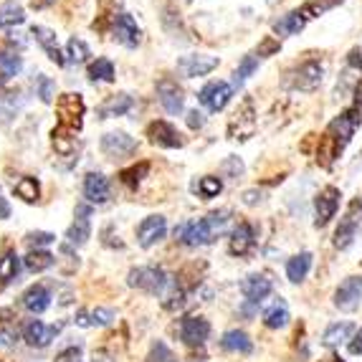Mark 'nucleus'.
<instances>
[{
	"label": "nucleus",
	"instance_id": "nucleus-1",
	"mask_svg": "<svg viewBox=\"0 0 362 362\" xmlns=\"http://www.w3.org/2000/svg\"><path fill=\"white\" fill-rule=\"evenodd\" d=\"M228 211H216L211 216L200 218V221H193V223H182L180 228H175V238L185 246H206L228 228Z\"/></svg>",
	"mask_w": 362,
	"mask_h": 362
},
{
	"label": "nucleus",
	"instance_id": "nucleus-2",
	"mask_svg": "<svg viewBox=\"0 0 362 362\" xmlns=\"http://www.w3.org/2000/svg\"><path fill=\"white\" fill-rule=\"evenodd\" d=\"M362 124V109L360 107H350L344 109L342 115H337L332 119V124L327 127V134L337 142L339 150H344V147L350 145V139L355 137L357 127Z\"/></svg>",
	"mask_w": 362,
	"mask_h": 362
},
{
	"label": "nucleus",
	"instance_id": "nucleus-3",
	"mask_svg": "<svg viewBox=\"0 0 362 362\" xmlns=\"http://www.w3.org/2000/svg\"><path fill=\"white\" fill-rule=\"evenodd\" d=\"M129 286L145 291V294H163L165 286H170L168 274L160 266H137L129 272Z\"/></svg>",
	"mask_w": 362,
	"mask_h": 362
},
{
	"label": "nucleus",
	"instance_id": "nucleus-4",
	"mask_svg": "<svg viewBox=\"0 0 362 362\" xmlns=\"http://www.w3.org/2000/svg\"><path fill=\"white\" fill-rule=\"evenodd\" d=\"M84 99L81 94H61L59 102H56V117H59V124L66 129H78L84 127Z\"/></svg>",
	"mask_w": 362,
	"mask_h": 362
},
{
	"label": "nucleus",
	"instance_id": "nucleus-5",
	"mask_svg": "<svg viewBox=\"0 0 362 362\" xmlns=\"http://www.w3.org/2000/svg\"><path fill=\"white\" fill-rule=\"evenodd\" d=\"M322 76H325L322 64L320 61L309 59V61H304V64H299L294 71H289V76H286L284 84L289 86V89H296V91H314V89H320Z\"/></svg>",
	"mask_w": 362,
	"mask_h": 362
},
{
	"label": "nucleus",
	"instance_id": "nucleus-6",
	"mask_svg": "<svg viewBox=\"0 0 362 362\" xmlns=\"http://www.w3.org/2000/svg\"><path fill=\"white\" fill-rule=\"evenodd\" d=\"M339 198H342V193L334 185H327L320 190V195L314 198V226L317 228H325L334 218V213L339 211Z\"/></svg>",
	"mask_w": 362,
	"mask_h": 362
},
{
	"label": "nucleus",
	"instance_id": "nucleus-7",
	"mask_svg": "<svg viewBox=\"0 0 362 362\" xmlns=\"http://www.w3.org/2000/svg\"><path fill=\"white\" fill-rule=\"evenodd\" d=\"M256 129V112H254V99H243V104L235 109V115L230 117L228 132L233 139H248Z\"/></svg>",
	"mask_w": 362,
	"mask_h": 362
},
{
	"label": "nucleus",
	"instance_id": "nucleus-8",
	"mask_svg": "<svg viewBox=\"0 0 362 362\" xmlns=\"http://www.w3.org/2000/svg\"><path fill=\"white\" fill-rule=\"evenodd\" d=\"M362 304V276L344 279L334 291V307L342 312H355Z\"/></svg>",
	"mask_w": 362,
	"mask_h": 362
},
{
	"label": "nucleus",
	"instance_id": "nucleus-9",
	"mask_svg": "<svg viewBox=\"0 0 362 362\" xmlns=\"http://www.w3.org/2000/svg\"><path fill=\"white\" fill-rule=\"evenodd\" d=\"M230 97H233V89H230V84H226V81H211V84L203 86L198 94L200 104L208 107L211 112L226 109V104L230 102Z\"/></svg>",
	"mask_w": 362,
	"mask_h": 362
},
{
	"label": "nucleus",
	"instance_id": "nucleus-10",
	"mask_svg": "<svg viewBox=\"0 0 362 362\" xmlns=\"http://www.w3.org/2000/svg\"><path fill=\"white\" fill-rule=\"evenodd\" d=\"M147 137H150L152 145L157 147H165V150H175V147H182L185 145V139L180 137V132H177L170 122H152L150 127H147Z\"/></svg>",
	"mask_w": 362,
	"mask_h": 362
},
{
	"label": "nucleus",
	"instance_id": "nucleus-11",
	"mask_svg": "<svg viewBox=\"0 0 362 362\" xmlns=\"http://www.w3.org/2000/svg\"><path fill=\"white\" fill-rule=\"evenodd\" d=\"M208 334H211V322L206 317H185L180 325V339L187 347H200L206 344Z\"/></svg>",
	"mask_w": 362,
	"mask_h": 362
},
{
	"label": "nucleus",
	"instance_id": "nucleus-12",
	"mask_svg": "<svg viewBox=\"0 0 362 362\" xmlns=\"http://www.w3.org/2000/svg\"><path fill=\"white\" fill-rule=\"evenodd\" d=\"M157 99H160V104L165 107L168 115H180L182 104H185L182 89L173 78H160V81H157Z\"/></svg>",
	"mask_w": 362,
	"mask_h": 362
},
{
	"label": "nucleus",
	"instance_id": "nucleus-13",
	"mask_svg": "<svg viewBox=\"0 0 362 362\" xmlns=\"http://www.w3.org/2000/svg\"><path fill=\"white\" fill-rule=\"evenodd\" d=\"M168 233V221L163 216H150L145 218L137 228V243L142 248H152L155 243H160Z\"/></svg>",
	"mask_w": 362,
	"mask_h": 362
},
{
	"label": "nucleus",
	"instance_id": "nucleus-14",
	"mask_svg": "<svg viewBox=\"0 0 362 362\" xmlns=\"http://www.w3.org/2000/svg\"><path fill=\"white\" fill-rule=\"evenodd\" d=\"M218 66L216 56H182L177 61V71L185 78H195V76H206L213 69Z\"/></svg>",
	"mask_w": 362,
	"mask_h": 362
},
{
	"label": "nucleus",
	"instance_id": "nucleus-15",
	"mask_svg": "<svg viewBox=\"0 0 362 362\" xmlns=\"http://www.w3.org/2000/svg\"><path fill=\"white\" fill-rule=\"evenodd\" d=\"M241 291L251 304H261L266 296L274 291V284H272V279L266 276V274H251V276L243 279Z\"/></svg>",
	"mask_w": 362,
	"mask_h": 362
},
{
	"label": "nucleus",
	"instance_id": "nucleus-16",
	"mask_svg": "<svg viewBox=\"0 0 362 362\" xmlns=\"http://www.w3.org/2000/svg\"><path fill=\"white\" fill-rule=\"evenodd\" d=\"M137 150V142L127 132H107L102 137V152L107 157H124Z\"/></svg>",
	"mask_w": 362,
	"mask_h": 362
},
{
	"label": "nucleus",
	"instance_id": "nucleus-17",
	"mask_svg": "<svg viewBox=\"0 0 362 362\" xmlns=\"http://www.w3.org/2000/svg\"><path fill=\"white\" fill-rule=\"evenodd\" d=\"M21 334H23L25 344H30V347H46L59 334V327H49L38 320H30L23 325V332Z\"/></svg>",
	"mask_w": 362,
	"mask_h": 362
},
{
	"label": "nucleus",
	"instance_id": "nucleus-18",
	"mask_svg": "<svg viewBox=\"0 0 362 362\" xmlns=\"http://www.w3.org/2000/svg\"><path fill=\"white\" fill-rule=\"evenodd\" d=\"M115 38L122 43V46H127V49H134L139 43V38H142V33H139L137 23H134V18L129 16V13H119L115 18Z\"/></svg>",
	"mask_w": 362,
	"mask_h": 362
},
{
	"label": "nucleus",
	"instance_id": "nucleus-19",
	"mask_svg": "<svg viewBox=\"0 0 362 362\" xmlns=\"http://www.w3.org/2000/svg\"><path fill=\"white\" fill-rule=\"evenodd\" d=\"M30 33L36 36V41L41 43V49L46 51V56L54 61L56 66H64V64H66V59H64V54H61V49H59V38H56L54 30L46 28V25H33Z\"/></svg>",
	"mask_w": 362,
	"mask_h": 362
},
{
	"label": "nucleus",
	"instance_id": "nucleus-20",
	"mask_svg": "<svg viewBox=\"0 0 362 362\" xmlns=\"http://www.w3.org/2000/svg\"><path fill=\"white\" fill-rule=\"evenodd\" d=\"M256 238H254V228L248 223H238L230 233V241H228V251L233 256H246L251 254V248H254Z\"/></svg>",
	"mask_w": 362,
	"mask_h": 362
},
{
	"label": "nucleus",
	"instance_id": "nucleus-21",
	"mask_svg": "<svg viewBox=\"0 0 362 362\" xmlns=\"http://www.w3.org/2000/svg\"><path fill=\"white\" fill-rule=\"evenodd\" d=\"M91 235V223H89V208L78 206V218L71 223V228L66 230V238L71 246H84Z\"/></svg>",
	"mask_w": 362,
	"mask_h": 362
},
{
	"label": "nucleus",
	"instance_id": "nucleus-22",
	"mask_svg": "<svg viewBox=\"0 0 362 362\" xmlns=\"http://www.w3.org/2000/svg\"><path fill=\"white\" fill-rule=\"evenodd\" d=\"M84 195L89 203H104L109 198V180L102 173H89L84 180Z\"/></svg>",
	"mask_w": 362,
	"mask_h": 362
},
{
	"label": "nucleus",
	"instance_id": "nucleus-23",
	"mask_svg": "<svg viewBox=\"0 0 362 362\" xmlns=\"http://www.w3.org/2000/svg\"><path fill=\"white\" fill-rule=\"evenodd\" d=\"M221 347H223L226 352H233V355H251V352H254V342H251V337H248L246 332H241V329L226 332L223 339H221Z\"/></svg>",
	"mask_w": 362,
	"mask_h": 362
},
{
	"label": "nucleus",
	"instance_id": "nucleus-24",
	"mask_svg": "<svg viewBox=\"0 0 362 362\" xmlns=\"http://www.w3.org/2000/svg\"><path fill=\"white\" fill-rule=\"evenodd\" d=\"M49 304H51V291L43 284L30 286V289L23 294V307L28 309L30 314H43L46 309H49Z\"/></svg>",
	"mask_w": 362,
	"mask_h": 362
},
{
	"label": "nucleus",
	"instance_id": "nucleus-25",
	"mask_svg": "<svg viewBox=\"0 0 362 362\" xmlns=\"http://www.w3.org/2000/svg\"><path fill=\"white\" fill-rule=\"evenodd\" d=\"M115 322V312L107 307H97V309H81L76 312V325L78 327H107Z\"/></svg>",
	"mask_w": 362,
	"mask_h": 362
},
{
	"label": "nucleus",
	"instance_id": "nucleus-26",
	"mask_svg": "<svg viewBox=\"0 0 362 362\" xmlns=\"http://www.w3.org/2000/svg\"><path fill=\"white\" fill-rule=\"evenodd\" d=\"M132 97L129 94H117V97H109L107 102L99 107V119H109V117H122L127 115L129 109H132Z\"/></svg>",
	"mask_w": 362,
	"mask_h": 362
},
{
	"label": "nucleus",
	"instance_id": "nucleus-27",
	"mask_svg": "<svg viewBox=\"0 0 362 362\" xmlns=\"http://www.w3.org/2000/svg\"><path fill=\"white\" fill-rule=\"evenodd\" d=\"M51 145H54V150L59 152L61 157L74 155V152H76V132L59 124V127L51 132Z\"/></svg>",
	"mask_w": 362,
	"mask_h": 362
},
{
	"label": "nucleus",
	"instance_id": "nucleus-28",
	"mask_svg": "<svg viewBox=\"0 0 362 362\" xmlns=\"http://www.w3.org/2000/svg\"><path fill=\"white\" fill-rule=\"evenodd\" d=\"M304 23H307V16L302 11H291L286 13L284 18H279L274 23V30H276L279 36H296L304 28Z\"/></svg>",
	"mask_w": 362,
	"mask_h": 362
},
{
	"label": "nucleus",
	"instance_id": "nucleus-29",
	"mask_svg": "<svg viewBox=\"0 0 362 362\" xmlns=\"http://www.w3.org/2000/svg\"><path fill=\"white\" fill-rule=\"evenodd\" d=\"M309 269H312V254L304 251V254L289 259V264H286V276H289V281H294V284H302L304 279H307Z\"/></svg>",
	"mask_w": 362,
	"mask_h": 362
},
{
	"label": "nucleus",
	"instance_id": "nucleus-30",
	"mask_svg": "<svg viewBox=\"0 0 362 362\" xmlns=\"http://www.w3.org/2000/svg\"><path fill=\"white\" fill-rule=\"evenodd\" d=\"M286 322H289V307H286L284 299L274 302L272 307L264 312V325L269 327V329H281V327H286Z\"/></svg>",
	"mask_w": 362,
	"mask_h": 362
},
{
	"label": "nucleus",
	"instance_id": "nucleus-31",
	"mask_svg": "<svg viewBox=\"0 0 362 362\" xmlns=\"http://www.w3.org/2000/svg\"><path fill=\"white\" fill-rule=\"evenodd\" d=\"M25 21V11L21 3L16 0H8L0 6V28H13V25H21Z\"/></svg>",
	"mask_w": 362,
	"mask_h": 362
},
{
	"label": "nucleus",
	"instance_id": "nucleus-32",
	"mask_svg": "<svg viewBox=\"0 0 362 362\" xmlns=\"http://www.w3.org/2000/svg\"><path fill=\"white\" fill-rule=\"evenodd\" d=\"M357 228H360V223H357V221H352L350 216H344L342 221H339L337 230H334V246H337V248H350L352 241H355V235H357Z\"/></svg>",
	"mask_w": 362,
	"mask_h": 362
},
{
	"label": "nucleus",
	"instance_id": "nucleus-33",
	"mask_svg": "<svg viewBox=\"0 0 362 362\" xmlns=\"http://www.w3.org/2000/svg\"><path fill=\"white\" fill-rule=\"evenodd\" d=\"M339 147H337V142H334L332 137H329V134H322L320 137V147H317V163L322 165V168H329V165L334 163V160H337L339 157Z\"/></svg>",
	"mask_w": 362,
	"mask_h": 362
},
{
	"label": "nucleus",
	"instance_id": "nucleus-34",
	"mask_svg": "<svg viewBox=\"0 0 362 362\" xmlns=\"http://www.w3.org/2000/svg\"><path fill=\"white\" fill-rule=\"evenodd\" d=\"M25 269L33 274L38 272H46V269H51V266L56 264V256L49 254V251H41V248H30V254L25 256Z\"/></svg>",
	"mask_w": 362,
	"mask_h": 362
},
{
	"label": "nucleus",
	"instance_id": "nucleus-35",
	"mask_svg": "<svg viewBox=\"0 0 362 362\" xmlns=\"http://www.w3.org/2000/svg\"><path fill=\"white\" fill-rule=\"evenodd\" d=\"M352 332H355V325H352V322H339V325H329V327H327L325 337H322V342H325L327 347H337V344L344 342V339L350 337Z\"/></svg>",
	"mask_w": 362,
	"mask_h": 362
},
{
	"label": "nucleus",
	"instance_id": "nucleus-36",
	"mask_svg": "<svg viewBox=\"0 0 362 362\" xmlns=\"http://www.w3.org/2000/svg\"><path fill=\"white\" fill-rule=\"evenodd\" d=\"M18 272H21V259L16 256V251H6L3 259H0V281L11 284L13 279H18Z\"/></svg>",
	"mask_w": 362,
	"mask_h": 362
},
{
	"label": "nucleus",
	"instance_id": "nucleus-37",
	"mask_svg": "<svg viewBox=\"0 0 362 362\" xmlns=\"http://www.w3.org/2000/svg\"><path fill=\"white\" fill-rule=\"evenodd\" d=\"M13 193L18 195L21 200H25V203H36L38 195H41V187H38L36 177H21V180L13 185Z\"/></svg>",
	"mask_w": 362,
	"mask_h": 362
},
{
	"label": "nucleus",
	"instance_id": "nucleus-38",
	"mask_svg": "<svg viewBox=\"0 0 362 362\" xmlns=\"http://www.w3.org/2000/svg\"><path fill=\"white\" fill-rule=\"evenodd\" d=\"M21 66H23V61H21L18 54H13V51H0V78H3V81L16 76V74L21 71Z\"/></svg>",
	"mask_w": 362,
	"mask_h": 362
},
{
	"label": "nucleus",
	"instance_id": "nucleus-39",
	"mask_svg": "<svg viewBox=\"0 0 362 362\" xmlns=\"http://www.w3.org/2000/svg\"><path fill=\"white\" fill-rule=\"evenodd\" d=\"M89 78L91 81H115V66L109 59H97L89 66Z\"/></svg>",
	"mask_w": 362,
	"mask_h": 362
},
{
	"label": "nucleus",
	"instance_id": "nucleus-40",
	"mask_svg": "<svg viewBox=\"0 0 362 362\" xmlns=\"http://www.w3.org/2000/svg\"><path fill=\"white\" fill-rule=\"evenodd\" d=\"M195 190H198V195L203 200H211V198H216V195H221V190H223V182H221V177L206 175V177H200V180H198Z\"/></svg>",
	"mask_w": 362,
	"mask_h": 362
},
{
	"label": "nucleus",
	"instance_id": "nucleus-41",
	"mask_svg": "<svg viewBox=\"0 0 362 362\" xmlns=\"http://www.w3.org/2000/svg\"><path fill=\"white\" fill-rule=\"evenodd\" d=\"M147 173H150V163H139V165H132V168H127V170H122L119 180L129 187H137L139 180H142Z\"/></svg>",
	"mask_w": 362,
	"mask_h": 362
},
{
	"label": "nucleus",
	"instance_id": "nucleus-42",
	"mask_svg": "<svg viewBox=\"0 0 362 362\" xmlns=\"http://www.w3.org/2000/svg\"><path fill=\"white\" fill-rule=\"evenodd\" d=\"M259 69V59H256L254 54L251 56H243V61L238 64V69H235V74H233V81H235V86H241L243 81H246L251 74Z\"/></svg>",
	"mask_w": 362,
	"mask_h": 362
},
{
	"label": "nucleus",
	"instance_id": "nucleus-43",
	"mask_svg": "<svg viewBox=\"0 0 362 362\" xmlns=\"http://www.w3.org/2000/svg\"><path fill=\"white\" fill-rule=\"evenodd\" d=\"M66 56L74 64H84V61L89 59V46H86L81 38H71V41L66 43Z\"/></svg>",
	"mask_w": 362,
	"mask_h": 362
},
{
	"label": "nucleus",
	"instance_id": "nucleus-44",
	"mask_svg": "<svg viewBox=\"0 0 362 362\" xmlns=\"http://www.w3.org/2000/svg\"><path fill=\"white\" fill-rule=\"evenodd\" d=\"M18 337H23V334H21L11 322L0 320V347H13V344L18 342Z\"/></svg>",
	"mask_w": 362,
	"mask_h": 362
},
{
	"label": "nucleus",
	"instance_id": "nucleus-45",
	"mask_svg": "<svg viewBox=\"0 0 362 362\" xmlns=\"http://www.w3.org/2000/svg\"><path fill=\"white\" fill-rule=\"evenodd\" d=\"M339 3H342V0H312V3H307V6L302 8V13L307 18H314V16H322L325 11L339 6Z\"/></svg>",
	"mask_w": 362,
	"mask_h": 362
},
{
	"label": "nucleus",
	"instance_id": "nucleus-46",
	"mask_svg": "<svg viewBox=\"0 0 362 362\" xmlns=\"http://www.w3.org/2000/svg\"><path fill=\"white\" fill-rule=\"evenodd\" d=\"M145 362H175V355L170 352V347L165 342H155Z\"/></svg>",
	"mask_w": 362,
	"mask_h": 362
},
{
	"label": "nucleus",
	"instance_id": "nucleus-47",
	"mask_svg": "<svg viewBox=\"0 0 362 362\" xmlns=\"http://www.w3.org/2000/svg\"><path fill=\"white\" fill-rule=\"evenodd\" d=\"M56 241L54 233H46V230H36V233H28L25 235V243L30 248H38V246H49V243Z\"/></svg>",
	"mask_w": 362,
	"mask_h": 362
},
{
	"label": "nucleus",
	"instance_id": "nucleus-48",
	"mask_svg": "<svg viewBox=\"0 0 362 362\" xmlns=\"http://www.w3.org/2000/svg\"><path fill=\"white\" fill-rule=\"evenodd\" d=\"M36 84H38V97H41V102H46V104L54 102V81H51L49 76H38Z\"/></svg>",
	"mask_w": 362,
	"mask_h": 362
},
{
	"label": "nucleus",
	"instance_id": "nucleus-49",
	"mask_svg": "<svg viewBox=\"0 0 362 362\" xmlns=\"http://www.w3.org/2000/svg\"><path fill=\"white\" fill-rule=\"evenodd\" d=\"M221 170H223L228 177H238V175H243V163L238 157H228V160L221 165Z\"/></svg>",
	"mask_w": 362,
	"mask_h": 362
},
{
	"label": "nucleus",
	"instance_id": "nucleus-50",
	"mask_svg": "<svg viewBox=\"0 0 362 362\" xmlns=\"http://www.w3.org/2000/svg\"><path fill=\"white\" fill-rule=\"evenodd\" d=\"M279 49H281V43H279L274 36H266L264 43L259 46V51H256V56H259V59L261 56H272V54H276Z\"/></svg>",
	"mask_w": 362,
	"mask_h": 362
},
{
	"label": "nucleus",
	"instance_id": "nucleus-51",
	"mask_svg": "<svg viewBox=\"0 0 362 362\" xmlns=\"http://www.w3.org/2000/svg\"><path fill=\"white\" fill-rule=\"evenodd\" d=\"M54 362H81V347H66V350H61Z\"/></svg>",
	"mask_w": 362,
	"mask_h": 362
},
{
	"label": "nucleus",
	"instance_id": "nucleus-52",
	"mask_svg": "<svg viewBox=\"0 0 362 362\" xmlns=\"http://www.w3.org/2000/svg\"><path fill=\"white\" fill-rule=\"evenodd\" d=\"M347 216H350L352 221H357V223L362 221V195L350 203V208H347Z\"/></svg>",
	"mask_w": 362,
	"mask_h": 362
},
{
	"label": "nucleus",
	"instance_id": "nucleus-53",
	"mask_svg": "<svg viewBox=\"0 0 362 362\" xmlns=\"http://www.w3.org/2000/svg\"><path fill=\"white\" fill-rule=\"evenodd\" d=\"M203 124H206V119H203V115H200L198 109L187 112V127H190V129H200Z\"/></svg>",
	"mask_w": 362,
	"mask_h": 362
},
{
	"label": "nucleus",
	"instance_id": "nucleus-54",
	"mask_svg": "<svg viewBox=\"0 0 362 362\" xmlns=\"http://www.w3.org/2000/svg\"><path fill=\"white\" fill-rule=\"evenodd\" d=\"M350 352H352V355H362V327H360V332H357L355 337H352Z\"/></svg>",
	"mask_w": 362,
	"mask_h": 362
},
{
	"label": "nucleus",
	"instance_id": "nucleus-55",
	"mask_svg": "<svg viewBox=\"0 0 362 362\" xmlns=\"http://www.w3.org/2000/svg\"><path fill=\"white\" fill-rule=\"evenodd\" d=\"M259 200H261L259 190H246V193H243V203H246V206H256Z\"/></svg>",
	"mask_w": 362,
	"mask_h": 362
},
{
	"label": "nucleus",
	"instance_id": "nucleus-56",
	"mask_svg": "<svg viewBox=\"0 0 362 362\" xmlns=\"http://www.w3.org/2000/svg\"><path fill=\"white\" fill-rule=\"evenodd\" d=\"M8 216H11V206H8V200L0 195V221H6Z\"/></svg>",
	"mask_w": 362,
	"mask_h": 362
},
{
	"label": "nucleus",
	"instance_id": "nucleus-57",
	"mask_svg": "<svg viewBox=\"0 0 362 362\" xmlns=\"http://www.w3.org/2000/svg\"><path fill=\"white\" fill-rule=\"evenodd\" d=\"M54 0H33V8H46V6H51Z\"/></svg>",
	"mask_w": 362,
	"mask_h": 362
},
{
	"label": "nucleus",
	"instance_id": "nucleus-58",
	"mask_svg": "<svg viewBox=\"0 0 362 362\" xmlns=\"http://www.w3.org/2000/svg\"><path fill=\"white\" fill-rule=\"evenodd\" d=\"M327 362H344V360H342V357H339V355H334V357H329V360H327Z\"/></svg>",
	"mask_w": 362,
	"mask_h": 362
},
{
	"label": "nucleus",
	"instance_id": "nucleus-59",
	"mask_svg": "<svg viewBox=\"0 0 362 362\" xmlns=\"http://www.w3.org/2000/svg\"><path fill=\"white\" fill-rule=\"evenodd\" d=\"M187 362H203V360H187Z\"/></svg>",
	"mask_w": 362,
	"mask_h": 362
},
{
	"label": "nucleus",
	"instance_id": "nucleus-60",
	"mask_svg": "<svg viewBox=\"0 0 362 362\" xmlns=\"http://www.w3.org/2000/svg\"><path fill=\"white\" fill-rule=\"evenodd\" d=\"M185 3H190V0H185Z\"/></svg>",
	"mask_w": 362,
	"mask_h": 362
}]
</instances>
